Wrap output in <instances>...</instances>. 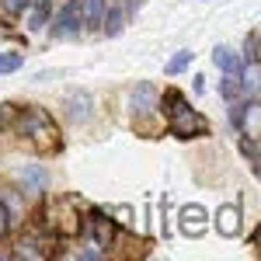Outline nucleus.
<instances>
[{"label":"nucleus","instance_id":"17","mask_svg":"<svg viewBox=\"0 0 261 261\" xmlns=\"http://www.w3.org/2000/svg\"><path fill=\"white\" fill-rule=\"evenodd\" d=\"M32 7V0H0V11L11 18H24V11Z\"/></svg>","mask_w":261,"mask_h":261},{"label":"nucleus","instance_id":"3","mask_svg":"<svg viewBox=\"0 0 261 261\" xmlns=\"http://www.w3.org/2000/svg\"><path fill=\"white\" fill-rule=\"evenodd\" d=\"M81 35H84L81 0H66L53 18V39H81Z\"/></svg>","mask_w":261,"mask_h":261},{"label":"nucleus","instance_id":"20","mask_svg":"<svg viewBox=\"0 0 261 261\" xmlns=\"http://www.w3.org/2000/svg\"><path fill=\"white\" fill-rule=\"evenodd\" d=\"M0 73H4V53H0Z\"/></svg>","mask_w":261,"mask_h":261},{"label":"nucleus","instance_id":"5","mask_svg":"<svg viewBox=\"0 0 261 261\" xmlns=\"http://www.w3.org/2000/svg\"><path fill=\"white\" fill-rule=\"evenodd\" d=\"M125 21H129V14H125V7H122V0H108L105 4V14H101V35H108V39H115V35H122V28H125Z\"/></svg>","mask_w":261,"mask_h":261},{"label":"nucleus","instance_id":"15","mask_svg":"<svg viewBox=\"0 0 261 261\" xmlns=\"http://www.w3.org/2000/svg\"><path fill=\"white\" fill-rule=\"evenodd\" d=\"M237 146H241L244 161L251 164V171H254V174H258V140H254V136H251V133H247V129H244V133H241V140H237Z\"/></svg>","mask_w":261,"mask_h":261},{"label":"nucleus","instance_id":"10","mask_svg":"<svg viewBox=\"0 0 261 261\" xmlns=\"http://www.w3.org/2000/svg\"><path fill=\"white\" fill-rule=\"evenodd\" d=\"M213 63L220 66L223 73H244V60L230 45H216V49H213Z\"/></svg>","mask_w":261,"mask_h":261},{"label":"nucleus","instance_id":"9","mask_svg":"<svg viewBox=\"0 0 261 261\" xmlns=\"http://www.w3.org/2000/svg\"><path fill=\"white\" fill-rule=\"evenodd\" d=\"M216 230H220L223 237H237V233H241V209H237V205H220V213H216Z\"/></svg>","mask_w":261,"mask_h":261},{"label":"nucleus","instance_id":"1","mask_svg":"<svg viewBox=\"0 0 261 261\" xmlns=\"http://www.w3.org/2000/svg\"><path fill=\"white\" fill-rule=\"evenodd\" d=\"M157 112L167 119V136H174V140H202V136H209V119L199 108H192L188 98L181 91H174V87H167L157 98Z\"/></svg>","mask_w":261,"mask_h":261},{"label":"nucleus","instance_id":"16","mask_svg":"<svg viewBox=\"0 0 261 261\" xmlns=\"http://www.w3.org/2000/svg\"><path fill=\"white\" fill-rule=\"evenodd\" d=\"M241 60H244V66H258V60H261V53H258V28H251L247 32V39H244V53H241Z\"/></svg>","mask_w":261,"mask_h":261},{"label":"nucleus","instance_id":"8","mask_svg":"<svg viewBox=\"0 0 261 261\" xmlns=\"http://www.w3.org/2000/svg\"><path fill=\"white\" fill-rule=\"evenodd\" d=\"M244 94H258V91H251V87H247L244 73H223V81H220V98H223V101H237V98H244Z\"/></svg>","mask_w":261,"mask_h":261},{"label":"nucleus","instance_id":"4","mask_svg":"<svg viewBox=\"0 0 261 261\" xmlns=\"http://www.w3.org/2000/svg\"><path fill=\"white\" fill-rule=\"evenodd\" d=\"M157 98H161V91H157L153 84L140 81L133 91H129V112H133L136 119H146V115L157 112Z\"/></svg>","mask_w":261,"mask_h":261},{"label":"nucleus","instance_id":"13","mask_svg":"<svg viewBox=\"0 0 261 261\" xmlns=\"http://www.w3.org/2000/svg\"><path fill=\"white\" fill-rule=\"evenodd\" d=\"M24 18H28V32H42V28L49 24V18H53V7H49V4H35V0H32V7L24 11Z\"/></svg>","mask_w":261,"mask_h":261},{"label":"nucleus","instance_id":"11","mask_svg":"<svg viewBox=\"0 0 261 261\" xmlns=\"http://www.w3.org/2000/svg\"><path fill=\"white\" fill-rule=\"evenodd\" d=\"M108 0H81V18H84V32H98L101 28V14H105Z\"/></svg>","mask_w":261,"mask_h":261},{"label":"nucleus","instance_id":"2","mask_svg":"<svg viewBox=\"0 0 261 261\" xmlns=\"http://www.w3.org/2000/svg\"><path fill=\"white\" fill-rule=\"evenodd\" d=\"M11 129L18 133L21 140L35 143L42 150H60V125H56L53 115H49L45 108H39V105H21V108H14Z\"/></svg>","mask_w":261,"mask_h":261},{"label":"nucleus","instance_id":"14","mask_svg":"<svg viewBox=\"0 0 261 261\" xmlns=\"http://www.w3.org/2000/svg\"><path fill=\"white\" fill-rule=\"evenodd\" d=\"M192 60H195V53H188V49H178V53L167 60L164 73H167V77H178V73H185V70L192 66Z\"/></svg>","mask_w":261,"mask_h":261},{"label":"nucleus","instance_id":"18","mask_svg":"<svg viewBox=\"0 0 261 261\" xmlns=\"http://www.w3.org/2000/svg\"><path fill=\"white\" fill-rule=\"evenodd\" d=\"M11 119H14V105H0V133L11 129Z\"/></svg>","mask_w":261,"mask_h":261},{"label":"nucleus","instance_id":"12","mask_svg":"<svg viewBox=\"0 0 261 261\" xmlns=\"http://www.w3.org/2000/svg\"><path fill=\"white\" fill-rule=\"evenodd\" d=\"M21 185H24V192H42V188L49 185V171L39 167V164H24V171H21Z\"/></svg>","mask_w":261,"mask_h":261},{"label":"nucleus","instance_id":"19","mask_svg":"<svg viewBox=\"0 0 261 261\" xmlns=\"http://www.w3.org/2000/svg\"><path fill=\"white\" fill-rule=\"evenodd\" d=\"M21 63H24V56H21V53H14V56H4V73H14V70H21Z\"/></svg>","mask_w":261,"mask_h":261},{"label":"nucleus","instance_id":"7","mask_svg":"<svg viewBox=\"0 0 261 261\" xmlns=\"http://www.w3.org/2000/svg\"><path fill=\"white\" fill-rule=\"evenodd\" d=\"M178 226H181V233H188V237H199L202 230H205V209L202 205H185L178 213Z\"/></svg>","mask_w":261,"mask_h":261},{"label":"nucleus","instance_id":"6","mask_svg":"<svg viewBox=\"0 0 261 261\" xmlns=\"http://www.w3.org/2000/svg\"><path fill=\"white\" fill-rule=\"evenodd\" d=\"M63 105H66V115H70L73 122H87V119H91V108H94V98H91V91L70 87Z\"/></svg>","mask_w":261,"mask_h":261}]
</instances>
